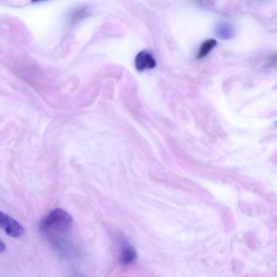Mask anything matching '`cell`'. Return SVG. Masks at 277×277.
<instances>
[{"label":"cell","mask_w":277,"mask_h":277,"mask_svg":"<svg viewBox=\"0 0 277 277\" xmlns=\"http://www.w3.org/2000/svg\"><path fill=\"white\" fill-rule=\"evenodd\" d=\"M6 250V246L4 242L0 240V253L3 252Z\"/></svg>","instance_id":"6"},{"label":"cell","mask_w":277,"mask_h":277,"mask_svg":"<svg viewBox=\"0 0 277 277\" xmlns=\"http://www.w3.org/2000/svg\"><path fill=\"white\" fill-rule=\"evenodd\" d=\"M43 1V0H32V2H38V1Z\"/></svg>","instance_id":"8"},{"label":"cell","mask_w":277,"mask_h":277,"mask_svg":"<svg viewBox=\"0 0 277 277\" xmlns=\"http://www.w3.org/2000/svg\"><path fill=\"white\" fill-rule=\"evenodd\" d=\"M217 42L214 39H208L204 42L201 45L198 54V58L202 59L212 51L214 47L217 45Z\"/></svg>","instance_id":"5"},{"label":"cell","mask_w":277,"mask_h":277,"mask_svg":"<svg viewBox=\"0 0 277 277\" xmlns=\"http://www.w3.org/2000/svg\"><path fill=\"white\" fill-rule=\"evenodd\" d=\"M73 220L65 210L54 209L41 221V230L47 234H63L71 228Z\"/></svg>","instance_id":"1"},{"label":"cell","mask_w":277,"mask_h":277,"mask_svg":"<svg viewBox=\"0 0 277 277\" xmlns=\"http://www.w3.org/2000/svg\"><path fill=\"white\" fill-rule=\"evenodd\" d=\"M79 13H80L81 15H84V13L86 14V11L85 10H83V11H81L80 12H79ZM81 16H79V14L78 13H76V16H75L74 18H80Z\"/></svg>","instance_id":"7"},{"label":"cell","mask_w":277,"mask_h":277,"mask_svg":"<svg viewBox=\"0 0 277 277\" xmlns=\"http://www.w3.org/2000/svg\"><path fill=\"white\" fill-rule=\"evenodd\" d=\"M135 63L136 69L139 71L153 69L156 64L152 54L145 51L141 52L137 55Z\"/></svg>","instance_id":"3"},{"label":"cell","mask_w":277,"mask_h":277,"mask_svg":"<svg viewBox=\"0 0 277 277\" xmlns=\"http://www.w3.org/2000/svg\"><path fill=\"white\" fill-rule=\"evenodd\" d=\"M137 256V252L134 248L130 246H126L121 251L120 262L124 265L130 264L135 261Z\"/></svg>","instance_id":"4"},{"label":"cell","mask_w":277,"mask_h":277,"mask_svg":"<svg viewBox=\"0 0 277 277\" xmlns=\"http://www.w3.org/2000/svg\"><path fill=\"white\" fill-rule=\"evenodd\" d=\"M0 229L11 237L19 238L23 236L25 229L17 220L0 210Z\"/></svg>","instance_id":"2"}]
</instances>
